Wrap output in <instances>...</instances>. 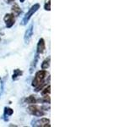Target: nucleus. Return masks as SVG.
I'll use <instances>...</instances> for the list:
<instances>
[{"label":"nucleus","mask_w":135,"mask_h":127,"mask_svg":"<svg viewBox=\"0 0 135 127\" xmlns=\"http://www.w3.org/2000/svg\"><path fill=\"white\" fill-rule=\"evenodd\" d=\"M48 75L47 71L46 70H41L37 71L36 73L35 77L32 80V87L36 88V92H40L43 87H45L46 85V78Z\"/></svg>","instance_id":"nucleus-1"},{"label":"nucleus","mask_w":135,"mask_h":127,"mask_svg":"<svg viewBox=\"0 0 135 127\" xmlns=\"http://www.w3.org/2000/svg\"><path fill=\"white\" fill-rule=\"evenodd\" d=\"M46 110H47V108L43 107V106H41L40 107V106H37L35 104H31L27 108V112L35 117H42L46 115Z\"/></svg>","instance_id":"nucleus-2"},{"label":"nucleus","mask_w":135,"mask_h":127,"mask_svg":"<svg viewBox=\"0 0 135 127\" xmlns=\"http://www.w3.org/2000/svg\"><path fill=\"white\" fill-rule=\"evenodd\" d=\"M39 8H40V4L39 3H35L33 6H31V8H30V10H28V12L25 15L22 21H21V25H26L29 22V20H31L32 15H34V14H35V13L38 10H39Z\"/></svg>","instance_id":"nucleus-3"},{"label":"nucleus","mask_w":135,"mask_h":127,"mask_svg":"<svg viewBox=\"0 0 135 127\" xmlns=\"http://www.w3.org/2000/svg\"><path fill=\"white\" fill-rule=\"evenodd\" d=\"M32 126L37 127H50V120L46 118H41L40 120H36L35 121H32Z\"/></svg>","instance_id":"nucleus-4"},{"label":"nucleus","mask_w":135,"mask_h":127,"mask_svg":"<svg viewBox=\"0 0 135 127\" xmlns=\"http://www.w3.org/2000/svg\"><path fill=\"white\" fill-rule=\"evenodd\" d=\"M3 20H4V22H5L7 28H11L13 25H15V15L13 14H6L3 17Z\"/></svg>","instance_id":"nucleus-5"},{"label":"nucleus","mask_w":135,"mask_h":127,"mask_svg":"<svg viewBox=\"0 0 135 127\" xmlns=\"http://www.w3.org/2000/svg\"><path fill=\"white\" fill-rule=\"evenodd\" d=\"M33 30H34V25L33 24H31L29 25L28 29L25 31V36H24V41L25 43H29L30 41H31V37L33 36Z\"/></svg>","instance_id":"nucleus-6"},{"label":"nucleus","mask_w":135,"mask_h":127,"mask_svg":"<svg viewBox=\"0 0 135 127\" xmlns=\"http://www.w3.org/2000/svg\"><path fill=\"white\" fill-rule=\"evenodd\" d=\"M46 51V43H45V40L43 38H40L39 41H38L37 47H36V53L39 55L44 53Z\"/></svg>","instance_id":"nucleus-7"},{"label":"nucleus","mask_w":135,"mask_h":127,"mask_svg":"<svg viewBox=\"0 0 135 127\" xmlns=\"http://www.w3.org/2000/svg\"><path fill=\"white\" fill-rule=\"evenodd\" d=\"M39 57H40V55L38 53H36V55L34 56V58L31 64V66H30V74H33V72L35 71L36 65H37V63L39 61Z\"/></svg>","instance_id":"nucleus-8"},{"label":"nucleus","mask_w":135,"mask_h":127,"mask_svg":"<svg viewBox=\"0 0 135 127\" xmlns=\"http://www.w3.org/2000/svg\"><path fill=\"white\" fill-rule=\"evenodd\" d=\"M11 11H12V14L14 15L15 16H16V17L19 16L21 14V8L19 7V5L17 3H15L14 5L12 6Z\"/></svg>","instance_id":"nucleus-9"},{"label":"nucleus","mask_w":135,"mask_h":127,"mask_svg":"<svg viewBox=\"0 0 135 127\" xmlns=\"http://www.w3.org/2000/svg\"><path fill=\"white\" fill-rule=\"evenodd\" d=\"M25 101V103H28V104H36V103H37L38 99L36 97V96L31 95V96L27 97Z\"/></svg>","instance_id":"nucleus-10"},{"label":"nucleus","mask_w":135,"mask_h":127,"mask_svg":"<svg viewBox=\"0 0 135 127\" xmlns=\"http://www.w3.org/2000/svg\"><path fill=\"white\" fill-rule=\"evenodd\" d=\"M22 75H23L22 70H20L19 69H15V70H14V73H13L12 79L14 80H18Z\"/></svg>","instance_id":"nucleus-11"},{"label":"nucleus","mask_w":135,"mask_h":127,"mask_svg":"<svg viewBox=\"0 0 135 127\" xmlns=\"http://www.w3.org/2000/svg\"><path fill=\"white\" fill-rule=\"evenodd\" d=\"M50 61H51V58L50 57L46 58L41 64V70H47L50 66Z\"/></svg>","instance_id":"nucleus-12"},{"label":"nucleus","mask_w":135,"mask_h":127,"mask_svg":"<svg viewBox=\"0 0 135 127\" xmlns=\"http://www.w3.org/2000/svg\"><path fill=\"white\" fill-rule=\"evenodd\" d=\"M41 94L42 96H46V95H49L50 94V92H51V87L50 85H48V86H46L45 87H43L41 90Z\"/></svg>","instance_id":"nucleus-13"},{"label":"nucleus","mask_w":135,"mask_h":127,"mask_svg":"<svg viewBox=\"0 0 135 127\" xmlns=\"http://www.w3.org/2000/svg\"><path fill=\"white\" fill-rule=\"evenodd\" d=\"M14 114V110L10 108H4V116H11Z\"/></svg>","instance_id":"nucleus-14"},{"label":"nucleus","mask_w":135,"mask_h":127,"mask_svg":"<svg viewBox=\"0 0 135 127\" xmlns=\"http://www.w3.org/2000/svg\"><path fill=\"white\" fill-rule=\"evenodd\" d=\"M44 10L46 11L51 10V0H46L44 3Z\"/></svg>","instance_id":"nucleus-15"},{"label":"nucleus","mask_w":135,"mask_h":127,"mask_svg":"<svg viewBox=\"0 0 135 127\" xmlns=\"http://www.w3.org/2000/svg\"><path fill=\"white\" fill-rule=\"evenodd\" d=\"M42 103H50V97L49 95H46V96H43L42 97V99L40 100Z\"/></svg>","instance_id":"nucleus-16"},{"label":"nucleus","mask_w":135,"mask_h":127,"mask_svg":"<svg viewBox=\"0 0 135 127\" xmlns=\"http://www.w3.org/2000/svg\"><path fill=\"white\" fill-rule=\"evenodd\" d=\"M7 3H11L13 2H15V0H5Z\"/></svg>","instance_id":"nucleus-17"},{"label":"nucleus","mask_w":135,"mask_h":127,"mask_svg":"<svg viewBox=\"0 0 135 127\" xmlns=\"http://www.w3.org/2000/svg\"><path fill=\"white\" fill-rule=\"evenodd\" d=\"M20 3H24V2H25V0H20Z\"/></svg>","instance_id":"nucleus-18"}]
</instances>
